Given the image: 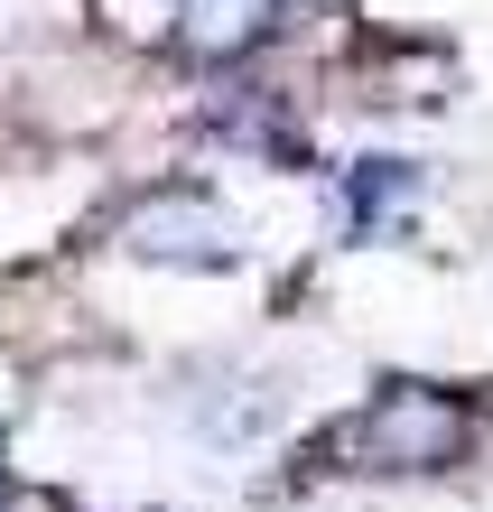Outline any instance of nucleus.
I'll return each instance as SVG.
<instances>
[{
	"instance_id": "f03ea898",
	"label": "nucleus",
	"mask_w": 493,
	"mask_h": 512,
	"mask_svg": "<svg viewBox=\"0 0 493 512\" xmlns=\"http://www.w3.org/2000/svg\"><path fill=\"white\" fill-rule=\"evenodd\" d=\"M140 233V252H159V261H224V224L205 215V205H149V215L131 224Z\"/></svg>"
},
{
	"instance_id": "f257e3e1",
	"label": "nucleus",
	"mask_w": 493,
	"mask_h": 512,
	"mask_svg": "<svg viewBox=\"0 0 493 512\" xmlns=\"http://www.w3.org/2000/svg\"><path fill=\"white\" fill-rule=\"evenodd\" d=\"M363 457H373V466H400V475L447 466L456 457V401L400 382L391 401H373V419H363Z\"/></svg>"
},
{
	"instance_id": "7ed1b4c3",
	"label": "nucleus",
	"mask_w": 493,
	"mask_h": 512,
	"mask_svg": "<svg viewBox=\"0 0 493 512\" xmlns=\"http://www.w3.org/2000/svg\"><path fill=\"white\" fill-rule=\"evenodd\" d=\"M270 28V0H187V47L205 56H242Z\"/></svg>"
}]
</instances>
